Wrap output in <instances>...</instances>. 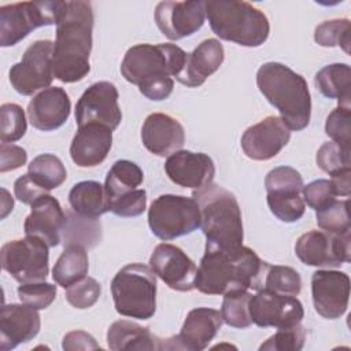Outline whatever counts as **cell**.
Here are the masks:
<instances>
[{
    "mask_svg": "<svg viewBox=\"0 0 351 351\" xmlns=\"http://www.w3.org/2000/svg\"><path fill=\"white\" fill-rule=\"evenodd\" d=\"M269 263L250 247H206L197 267L195 288L206 295H226L239 291H259L265 285Z\"/></svg>",
    "mask_w": 351,
    "mask_h": 351,
    "instance_id": "obj_1",
    "label": "cell"
},
{
    "mask_svg": "<svg viewBox=\"0 0 351 351\" xmlns=\"http://www.w3.org/2000/svg\"><path fill=\"white\" fill-rule=\"evenodd\" d=\"M93 10L89 1H64L56 23V40L52 51L53 78L71 84L90 71Z\"/></svg>",
    "mask_w": 351,
    "mask_h": 351,
    "instance_id": "obj_2",
    "label": "cell"
},
{
    "mask_svg": "<svg viewBox=\"0 0 351 351\" xmlns=\"http://www.w3.org/2000/svg\"><path fill=\"white\" fill-rule=\"evenodd\" d=\"M186 52L176 44H137L129 48L121 63L123 78L138 86L149 100L167 99L176 77L182 71Z\"/></svg>",
    "mask_w": 351,
    "mask_h": 351,
    "instance_id": "obj_3",
    "label": "cell"
},
{
    "mask_svg": "<svg viewBox=\"0 0 351 351\" xmlns=\"http://www.w3.org/2000/svg\"><path fill=\"white\" fill-rule=\"evenodd\" d=\"M256 85L289 130L299 132L310 123L311 97L300 74L282 63L267 62L256 71Z\"/></svg>",
    "mask_w": 351,
    "mask_h": 351,
    "instance_id": "obj_4",
    "label": "cell"
},
{
    "mask_svg": "<svg viewBox=\"0 0 351 351\" xmlns=\"http://www.w3.org/2000/svg\"><path fill=\"white\" fill-rule=\"evenodd\" d=\"M200 210V228L207 239L206 247L237 248L243 245L241 210L236 196L221 185L210 184L192 192Z\"/></svg>",
    "mask_w": 351,
    "mask_h": 351,
    "instance_id": "obj_5",
    "label": "cell"
},
{
    "mask_svg": "<svg viewBox=\"0 0 351 351\" xmlns=\"http://www.w3.org/2000/svg\"><path fill=\"white\" fill-rule=\"evenodd\" d=\"M206 16L214 34L243 47H259L270 33L267 16L247 1H206Z\"/></svg>",
    "mask_w": 351,
    "mask_h": 351,
    "instance_id": "obj_6",
    "label": "cell"
},
{
    "mask_svg": "<svg viewBox=\"0 0 351 351\" xmlns=\"http://www.w3.org/2000/svg\"><path fill=\"white\" fill-rule=\"evenodd\" d=\"M111 295L118 314L149 319L156 311V274L151 266L129 263L114 276Z\"/></svg>",
    "mask_w": 351,
    "mask_h": 351,
    "instance_id": "obj_7",
    "label": "cell"
},
{
    "mask_svg": "<svg viewBox=\"0 0 351 351\" xmlns=\"http://www.w3.org/2000/svg\"><path fill=\"white\" fill-rule=\"evenodd\" d=\"M151 232L169 241L189 234L200 228V210L193 197L182 195H160L148 210Z\"/></svg>",
    "mask_w": 351,
    "mask_h": 351,
    "instance_id": "obj_8",
    "label": "cell"
},
{
    "mask_svg": "<svg viewBox=\"0 0 351 351\" xmlns=\"http://www.w3.org/2000/svg\"><path fill=\"white\" fill-rule=\"evenodd\" d=\"M64 1H22L0 7V45L12 47L32 30L56 25Z\"/></svg>",
    "mask_w": 351,
    "mask_h": 351,
    "instance_id": "obj_9",
    "label": "cell"
},
{
    "mask_svg": "<svg viewBox=\"0 0 351 351\" xmlns=\"http://www.w3.org/2000/svg\"><path fill=\"white\" fill-rule=\"evenodd\" d=\"M48 245L40 239L25 236L1 247V267L21 284L41 282L49 271Z\"/></svg>",
    "mask_w": 351,
    "mask_h": 351,
    "instance_id": "obj_10",
    "label": "cell"
},
{
    "mask_svg": "<svg viewBox=\"0 0 351 351\" xmlns=\"http://www.w3.org/2000/svg\"><path fill=\"white\" fill-rule=\"evenodd\" d=\"M265 186L267 206L276 218L291 223L303 217L306 211V203L302 196L303 178L296 169L291 166L274 167L267 173Z\"/></svg>",
    "mask_w": 351,
    "mask_h": 351,
    "instance_id": "obj_11",
    "label": "cell"
},
{
    "mask_svg": "<svg viewBox=\"0 0 351 351\" xmlns=\"http://www.w3.org/2000/svg\"><path fill=\"white\" fill-rule=\"evenodd\" d=\"M52 51V41L37 40L26 48L21 62L11 66L10 82L19 95L32 96L40 89L49 88L53 80Z\"/></svg>",
    "mask_w": 351,
    "mask_h": 351,
    "instance_id": "obj_12",
    "label": "cell"
},
{
    "mask_svg": "<svg viewBox=\"0 0 351 351\" xmlns=\"http://www.w3.org/2000/svg\"><path fill=\"white\" fill-rule=\"evenodd\" d=\"M295 254L307 266L339 267L351 261V237L311 229L296 240Z\"/></svg>",
    "mask_w": 351,
    "mask_h": 351,
    "instance_id": "obj_13",
    "label": "cell"
},
{
    "mask_svg": "<svg viewBox=\"0 0 351 351\" xmlns=\"http://www.w3.org/2000/svg\"><path fill=\"white\" fill-rule=\"evenodd\" d=\"M118 97V89L112 82L99 81L92 84L75 104L78 128L96 123L115 130L122 121Z\"/></svg>",
    "mask_w": 351,
    "mask_h": 351,
    "instance_id": "obj_14",
    "label": "cell"
},
{
    "mask_svg": "<svg viewBox=\"0 0 351 351\" xmlns=\"http://www.w3.org/2000/svg\"><path fill=\"white\" fill-rule=\"evenodd\" d=\"M250 314L255 325L278 329L300 324L304 310L296 296L281 295L262 288L250 299Z\"/></svg>",
    "mask_w": 351,
    "mask_h": 351,
    "instance_id": "obj_15",
    "label": "cell"
},
{
    "mask_svg": "<svg viewBox=\"0 0 351 351\" xmlns=\"http://www.w3.org/2000/svg\"><path fill=\"white\" fill-rule=\"evenodd\" d=\"M149 266L169 288L180 292L195 289L197 267L180 247L170 243L158 244L149 256Z\"/></svg>",
    "mask_w": 351,
    "mask_h": 351,
    "instance_id": "obj_16",
    "label": "cell"
},
{
    "mask_svg": "<svg viewBox=\"0 0 351 351\" xmlns=\"http://www.w3.org/2000/svg\"><path fill=\"white\" fill-rule=\"evenodd\" d=\"M206 21V1H160L155 8L158 29L169 40H181L196 33Z\"/></svg>",
    "mask_w": 351,
    "mask_h": 351,
    "instance_id": "obj_17",
    "label": "cell"
},
{
    "mask_svg": "<svg viewBox=\"0 0 351 351\" xmlns=\"http://www.w3.org/2000/svg\"><path fill=\"white\" fill-rule=\"evenodd\" d=\"M311 295L315 311L326 318H340L348 307L350 277L339 270H317L311 277Z\"/></svg>",
    "mask_w": 351,
    "mask_h": 351,
    "instance_id": "obj_18",
    "label": "cell"
},
{
    "mask_svg": "<svg viewBox=\"0 0 351 351\" xmlns=\"http://www.w3.org/2000/svg\"><path fill=\"white\" fill-rule=\"evenodd\" d=\"M222 324L223 319L218 310L208 307L193 308L186 314L180 333L165 339V350H206Z\"/></svg>",
    "mask_w": 351,
    "mask_h": 351,
    "instance_id": "obj_19",
    "label": "cell"
},
{
    "mask_svg": "<svg viewBox=\"0 0 351 351\" xmlns=\"http://www.w3.org/2000/svg\"><path fill=\"white\" fill-rule=\"evenodd\" d=\"M291 130L280 117L269 115L241 136V148L252 160H269L288 144Z\"/></svg>",
    "mask_w": 351,
    "mask_h": 351,
    "instance_id": "obj_20",
    "label": "cell"
},
{
    "mask_svg": "<svg viewBox=\"0 0 351 351\" xmlns=\"http://www.w3.org/2000/svg\"><path fill=\"white\" fill-rule=\"evenodd\" d=\"M165 171L176 185L199 191L213 182L215 165L207 154L180 149L167 156Z\"/></svg>",
    "mask_w": 351,
    "mask_h": 351,
    "instance_id": "obj_21",
    "label": "cell"
},
{
    "mask_svg": "<svg viewBox=\"0 0 351 351\" xmlns=\"http://www.w3.org/2000/svg\"><path fill=\"white\" fill-rule=\"evenodd\" d=\"M66 222L67 214L60 203L47 193L32 204V211L23 223L25 236L40 239L48 247H56L62 241Z\"/></svg>",
    "mask_w": 351,
    "mask_h": 351,
    "instance_id": "obj_22",
    "label": "cell"
},
{
    "mask_svg": "<svg viewBox=\"0 0 351 351\" xmlns=\"http://www.w3.org/2000/svg\"><path fill=\"white\" fill-rule=\"evenodd\" d=\"M71 101L63 88L49 86L33 96L27 106V117L33 128L51 132L69 119Z\"/></svg>",
    "mask_w": 351,
    "mask_h": 351,
    "instance_id": "obj_23",
    "label": "cell"
},
{
    "mask_svg": "<svg viewBox=\"0 0 351 351\" xmlns=\"http://www.w3.org/2000/svg\"><path fill=\"white\" fill-rule=\"evenodd\" d=\"M41 321L37 310L26 304H4L0 315V350L8 351L33 340L40 332Z\"/></svg>",
    "mask_w": 351,
    "mask_h": 351,
    "instance_id": "obj_24",
    "label": "cell"
},
{
    "mask_svg": "<svg viewBox=\"0 0 351 351\" xmlns=\"http://www.w3.org/2000/svg\"><path fill=\"white\" fill-rule=\"evenodd\" d=\"M141 141L151 154L170 156L182 148L185 132L176 118L163 112H152L143 123Z\"/></svg>",
    "mask_w": 351,
    "mask_h": 351,
    "instance_id": "obj_25",
    "label": "cell"
},
{
    "mask_svg": "<svg viewBox=\"0 0 351 351\" xmlns=\"http://www.w3.org/2000/svg\"><path fill=\"white\" fill-rule=\"evenodd\" d=\"M111 145V129L96 123L80 126L70 145V156L80 167H95L104 162Z\"/></svg>",
    "mask_w": 351,
    "mask_h": 351,
    "instance_id": "obj_26",
    "label": "cell"
},
{
    "mask_svg": "<svg viewBox=\"0 0 351 351\" xmlns=\"http://www.w3.org/2000/svg\"><path fill=\"white\" fill-rule=\"evenodd\" d=\"M225 51L217 38L203 40L191 53H186L184 69L176 80L188 88H197L221 67Z\"/></svg>",
    "mask_w": 351,
    "mask_h": 351,
    "instance_id": "obj_27",
    "label": "cell"
},
{
    "mask_svg": "<svg viewBox=\"0 0 351 351\" xmlns=\"http://www.w3.org/2000/svg\"><path fill=\"white\" fill-rule=\"evenodd\" d=\"M107 344L112 351L165 350V339L156 337L148 328L128 319H119L110 325Z\"/></svg>",
    "mask_w": 351,
    "mask_h": 351,
    "instance_id": "obj_28",
    "label": "cell"
},
{
    "mask_svg": "<svg viewBox=\"0 0 351 351\" xmlns=\"http://www.w3.org/2000/svg\"><path fill=\"white\" fill-rule=\"evenodd\" d=\"M71 210L85 218H99L110 211V196L106 186L97 181L77 182L69 192Z\"/></svg>",
    "mask_w": 351,
    "mask_h": 351,
    "instance_id": "obj_29",
    "label": "cell"
},
{
    "mask_svg": "<svg viewBox=\"0 0 351 351\" xmlns=\"http://www.w3.org/2000/svg\"><path fill=\"white\" fill-rule=\"evenodd\" d=\"M317 89L328 99H336L339 106L350 107L351 69L347 63H333L315 74Z\"/></svg>",
    "mask_w": 351,
    "mask_h": 351,
    "instance_id": "obj_30",
    "label": "cell"
},
{
    "mask_svg": "<svg viewBox=\"0 0 351 351\" xmlns=\"http://www.w3.org/2000/svg\"><path fill=\"white\" fill-rule=\"evenodd\" d=\"M88 269L89 262L85 247L80 244H67L52 269V278L58 285L67 288L86 277Z\"/></svg>",
    "mask_w": 351,
    "mask_h": 351,
    "instance_id": "obj_31",
    "label": "cell"
},
{
    "mask_svg": "<svg viewBox=\"0 0 351 351\" xmlns=\"http://www.w3.org/2000/svg\"><path fill=\"white\" fill-rule=\"evenodd\" d=\"M143 181L144 173L140 166L132 160L121 159L117 160L108 170L104 186L110 199H114L123 193L138 189Z\"/></svg>",
    "mask_w": 351,
    "mask_h": 351,
    "instance_id": "obj_32",
    "label": "cell"
},
{
    "mask_svg": "<svg viewBox=\"0 0 351 351\" xmlns=\"http://www.w3.org/2000/svg\"><path fill=\"white\" fill-rule=\"evenodd\" d=\"M27 174L48 192L60 186L67 178L63 162L52 154L37 155L29 163Z\"/></svg>",
    "mask_w": 351,
    "mask_h": 351,
    "instance_id": "obj_33",
    "label": "cell"
},
{
    "mask_svg": "<svg viewBox=\"0 0 351 351\" xmlns=\"http://www.w3.org/2000/svg\"><path fill=\"white\" fill-rule=\"evenodd\" d=\"M251 296L252 293L248 291L229 292L223 295L219 313L226 325L237 329H245L252 324L250 314Z\"/></svg>",
    "mask_w": 351,
    "mask_h": 351,
    "instance_id": "obj_34",
    "label": "cell"
},
{
    "mask_svg": "<svg viewBox=\"0 0 351 351\" xmlns=\"http://www.w3.org/2000/svg\"><path fill=\"white\" fill-rule=\"evenodd\" d=\"M351 23L347 18H336L324 21L314 30V40L321 47H340L350 53Z\"/></svg>",
    "mask_w": 351,
    "mask_h": 351,
    "instance_id": "obj_35",
    "label": "cell"
},
{
    "mask_svg": "<svg viewBox=\"0 0 351 351\" xmlns=\"http://www.w3.org/2000/svg\"><path fill=\"white\" fill-rule=\"evenodd\" d=\"M350 200H335L326 207L315 211L317 223L322 230L346 234L351 230L350 222Z\"/></svg>",
    "mask_w": 351,
    "mask_h": 351,
    "instance_id": "obj_36",
    "label": "cell"
},
{
    "mask_svg": "<svg viewBox=\"0 0 351 351\" xmlns=\"http://www.w3.org/2000/svg\"><path fill=\"white\" fill-rule=\"evenodd\" d=\"M263 288H267L281 295L298 296L302 291V278L293 267L269 265L265 276Z\"/></svg>",
    "mask_w": 351,
    "mask_h": 351,
    "instance_id": "obj_37",
    "label": "cell"
},
{
    "mask_svg": "<svg viewBox=\"0 0 351 351\" xmlns=\"http://www.w3.org/2000/svg\"><path fill=\"white\" fill-rule=\"evenodd\" d=\"M25 111L19 104L4 103L0 107V140L1 143H14L26 133Z\"/></svg>",
    "mask_w": 351,
    "mask_h": 351,
    "instance_id": "obj_38",
    "label": "cell"
},
{
    "mask_svg": "<svg viewBox=\"0 0 351 351\" xmlns=\"http://www.w3.org/2000/svg\"><path fill=\"white\" fill-rule=\"evenodd\" d=\"M306 341V329L296 324L278 330L261 344L259 351H299Z\"/></svg>",
    "mask_w": 351,
    "mask_h": 351,
    "instance_id": "obj_39",
    "label": "cell"
},
{
    "mask_svg": "<svg viewBox=\"0 0 351 351\" xmlns=\"http://www.w3.org/2000/svg\"><path fill=\"white\" fill-rule=\"evenodd\" d=\"M350 152H351L350 148H344L337 143L328 141V143H324L317 151L315 160L321 170L332 176L341 170L350 169L351 166Z\"/></svg>",
    "mask_w": 351,
    "mask_h": 351,
    "instance_id": "obj_40",
    "label": "cell"
},
{
    "mask_svg": "<svg viewBox=\"0 0 351 351\" xmlns=\"http://www.w3.org/2000/svg\"><path fill=\"white\" fill-rule=\"evenodd\" d=\"M16 292L21 303L34 310H44L49 307L56 298V287L45 281L21 284Z\"/></svg>",
    "mask_w": 351,
    "mask_h": 351,
    "instance_id": "obj_41",
    "label": "cell"
},
{
    "mask_svg": "<svg viewBox=\"0 0 351 351\" xmlns=\"http://www.w3.org/2000/svg\"><path fill=\"white\" fill-rule=\"evenodd\" d=\"M101 287L92 277H84L82 280L74 282L73 285L66 288V300L74 308H89L92 307L100 298Z\"/></svg>",
    "mask_w": 351,
    "mask_h": 351,
    "instance_id": "obj_42",
    "label": "cell"
},
{
    "mask_svg": "<svg viewBox=\"0 0 351 351\" xmlns=\"http://www.w3.org/2000/svg\"><path fill=\"white\" fill-rule=\"evenodd\" d=\"M325 133L333 143L350 148L351 143V107L337 106L326 118Z\"/></svg>",
    "mask_w": 351,
    "mask_h": 351,
    "instance_id": "obj_43",
    "label": "cell"
},
{
    "mask_svg": "<svg viewBox=\"0 0 351 351\" xmlns=\"http://www.w3.org/2000/svg\"><path fill=\"white\" fill-rule=\"evenodd\" d=\"M145 207L147 193L141 188L110 199V211L118 217H138L145 211Z\"/></svg>",
    "mask_w": 351,
    "mask_h": 351,
    "instance_id": "obj_44",
    "label": "cell"
},
{
    "mask_svg": "<svg viewBox=\"0 0 351 351\" xmlns=\"http://www.w3.org/2000/svg\"><path fill=\"white\" fill-rule=\"evenodd\" d=\"M302 193H303L304 203H307V206L315 211L335 202L337 196L330 180H325V178L315 180L307 185H303Z\"/></svg>",
    "mask_w": 351,
    "mask_h": 351,
    "instance_id": "obj_45",
    "label": "cell"
},
{
    "mask_svg": "<svg viewBox=\"0 0 351 351\" xmlns=\"http://www.w3.org/2000/svg\"><path fill=\"white\" fill-rule=\"evenodd\" d=\"M14 193L15 197L22 202L23 204H33L37 199L47 195L48 191L41 188L27 173L16 178L14 184Z\"/></svg>",
    "mask_w": 351,
    "mask_h": 351,
    "instance_id": "obj_46",
    "label": "cell"
},
{
    "mask_svg": "<svg viewBox=\"0 0 351 351\" xmlns=\"http://www.w3.org/2000/svg\"><path fill=\"white\" fill-rule=\"evenodd\" d=\"M26 160H27V154L22 147L14 145L12 143H1V147H0V171L1 173L22 167L26 163Z\"/></svg>",
    "mask_w": 351,
    "mask_h": 351,
    "instance_id": "obj_47",
    "label": "cell"
},
{
    "mask_svg": "<svg viewBox=\"0 0 351 351\" xmlns=\"http://www.w3.org/2000/svg\"><path fill=\"white\" fill-rule=\"evenodd\" d=\"M63 350L75 351V350H100V346L96 343L95 337L84 330H71L64 335Z\"/></svg>",
    "mask_w": 351,
    "mask_h": 351,
    "instance_id": "obj_48",
    "label": "cell"
},
{
    "mask_svg": "<svg viewBox=\"0 0 351 351\" xmlns=\"http://www.w3.org/2000/svg\"><path fill=\"white\" fill-rule=\"evenodd\" d=\"M330 182L335 188L337 196H350L351 193V169L341 170L336 174H332Z\"/></svg>",
    "mask_w": 351,
    "mask_h": 351,
    "instance_id": "obj_49",
    "label": "cell"
},
{
    "mask_svg": "<svg viewBox=\"0 0 351 351\" xmlns=\"http://www.w3.org/2000/svg\"><path fill=\"white\" fill-rule=\"evenodd\" d=\"M1 192H3V195H4V197H3V208H1V218H5L7 214H8L10 211H12L14 200H12V197H10L7 189L3 188Z\"/></svg>",
    "mask_w": 351,
    "mask_h": 351,
    "instance_id": "obj_50",
    "label": "cell"
}]
</instances>
